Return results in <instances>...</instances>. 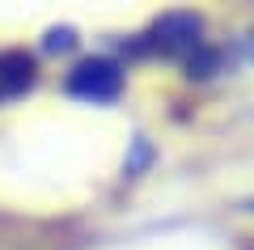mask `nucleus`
Listing matches in <instances>:
<instances>
[{"mask_svg": "<svg viewBox=\"0 0 254 250\" xmlns=\"http://www.w3.org/2000/svg\"><path fill=\"white\" fill-rule=\"evenodd\" d=\"M123 55H131V60H174L187 68V77H199V81L220 72V60H225L216 47H208L203 17H195V13H165V17H157L148 30L127 38Z\"/></svg>", "mask_w": 254, "mask_h": 250, "instance_id": "f257e3e1", "label": "nucleus"}, {"mask_svg": "<svg viewBox=\"0 0 254 250\" xmlns=\"http://www.w3.org/2000/svg\"><path fill=\"white\" fill-rule=\"evenodd\" d=\"M64 93L89 106H110L123 98V64L110 55H93V60L72 64V72L64 77Z\"/></svg>", "mask_w": 254, "mask_h": 250, "instance_id": "f03ea898", "label": "nucleus"}, {"mask_svg": "<svg viewBox=\"0 0 254 250\" xmlns=\"http://www.w3.org/2000/svg\"><path fill=\"white\" fill-rule=\"evenodd\" d=\"M38 85V60L26 47H0V106L21 102Z\"/></svg>", "mask_w": 254, "mask_h": 250, "instance_id": "7ed1b4c3", "label": "nucleus"}, {"mask_svg": "<svg viewBox=\"0 0 254 250\" xmlns=\"http://www.w3.org/2000/svg\"><path fill=\"white\" fill-rule=\"evenodd\" d=\"M72 47H76V30L72 26H51V30H47V38H43V51H72Z\"/></svg>", "mask_w": 254, "mask_h": 250, "instance_id": "20e7f679", "label": "nucleus"}]
</instances>
